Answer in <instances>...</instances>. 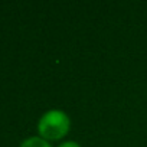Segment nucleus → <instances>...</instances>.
Instances as JSON below:
<instances>
[{
  "label": "nucleus",
  "mask_w": 147,
  "mask_h": 147,
  "mask_svg": "<svg viewBox=\"0 0 147 147\" xmlns=\"http://www.w3.org/2000/svg\"><path fill=\"white\" fill-rule=\"evenodd\" d=\"M39 133L43 138L48 140H58L63 137L69 130V118L65 113L52 110L42 115L39 121Z\"/></svg>",
  "instance_id": "f257e3e1"
},
{
  "label": "nucleus",
  "mask_w": 147,
  "mask_h": 147,
  "mask_svg": "<svg viewBox=\"0 0 147 147\" xmlns=\"http://www.w3.org/2000/svg\"><path fill=\"white\" fill-rule=\"evenodd\" d=\"M20 147H51L43 138H39V137H30L28 140H25Z\"/></svg>",
  "instance_id": "f03ea898"
},
{
  "label": "nucleus",
  "mask_w": 147,
  "mask_h": 147,
  "mask_svg": "<svg viewBox=\"0 0 147 147\" xmlns=\"http://www.w3.org/2000/svg\"><path fill=\"white\" fill-rule=\"evenodd\" d=\"M59 147H81V146L77 144V143H74V141H68V143H63V144L59 146Z\"/></svg>",
  "instance_id": "7ed1b4c3"
}]
</instances>
